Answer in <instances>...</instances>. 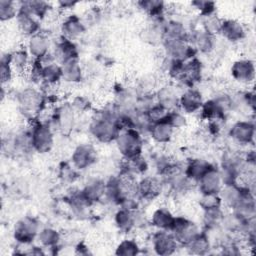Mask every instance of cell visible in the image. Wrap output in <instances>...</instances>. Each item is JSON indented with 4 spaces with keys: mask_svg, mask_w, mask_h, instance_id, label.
Returning <instances> with one entry per match:
<instances>
[{
    "mask_svg": "<svg viewBox=\"0 0 256 256\" xmlns=\"http://www.w3.org/2000/svg\"><path fill=\"white\" fill-rule=\"evenodd\" d=\"M117 116L113 113L102 112L90 124V133L100 143H110L116 140L120 129L116 122Z\"/></svg>",
    "mask_w": 256,
    "mask_h": 256,
    "instance_id": "cell-1",
    "label": "cell"
},
{
    "mask_svg": "<svg viewBox=\"0 0 256 256\" xmlns=\"http://www.w3.org/2000/svg\"><path fill=\"white\" fill-rule=\"evenodd\" d=\"M116 146L124 159L142 154L143 140L140 131L135 128L121 130L115 140Z\"/></svg>",
    "mask_w": 256,
    "mask_h": 256,
    "instance_id": "cell-2",
    "label": "cell"
},
{
    "mask_svg": "<svg viewBox=\"0 0 256 256\" xmlns=\"http://www.w3.org/2000/svg\"><path fill=\"white\" fill-rule=\"evenodd\" d=\"M31 148L44 154L49 152L54 145V131L50 124L44 122H36L32 125L30 131Z\"/></svg>",
    "mask_w": 256,
    "mask_h": 256,
    "instance_id": "cell-3",
    "label": "cell"
},
{
    "mask_svg": "<svg viewBox=\"0 0 256 256\" xmlns=\"http://www.w3.org/2000/svg\"><path fill=\"white\" fill-rule=\"evenodd\" d=\"M17 101L21 111L27 116L33 117L43 110L46 98L41 91L28 87L18 94Z\"/></svg>",
    "mask_w": 256,
    "mask_h": 256,
    "instance_id": "cell-4",
    "label": "cell"
},
{
    "mask_svg": "<svg viewBox=\"0 0 256 256\" xmlns=\"http://www.w3.org/2000/svg\"><path fill=\"white\" fill-rule=\"evenodd\" d=\"M40 231V224L32 216H24L19 219L13 229L14 239L18 244H31Z\"/></svg>",
    "mask_w": 256,
    "mask_h": 256,
    "instance_id": "cell-5",
    "label": "cell"
},
{
    "mask_svg": "<svg viewBox=\"0 0 256 256\" xmlns=\"http://www.w3.org/2000/svg\"><path fill=\"white\" fill-rule=\"evenodd\" d=\"M166 56L182 62H186L195 57L197 51L189 40L184 39H163Z\"/></svg>",
    "mask_w": 256,
    "mask_h": 256,
    "instance_id": "cell-6",
    "label": "cell"
},
{
    "mask_svg": "<svg viewBox=\"0 0 256 256\" xmlns=\"http://www.w3.org/2000/svg\"><path fill=\"white\" fill-rule=\"evenodd\" d=\"M171 232L180 245L186 246L196 235L200 233V230L199 227L188 218L175 216Z\"/></svg>",
    "mask_w": 256,
    "mask_h": 256,
    "instance_id": "cell-7",
    "label": "cell"
},
{
    "mask_svg": "<svg viewBox=\"0 0 256 256\" xmlns=\"http://www.w3.org/2000/svg\"><path fill=\"white\" fill-rule=\"evenodd\" d=\"M39 61L41 62L39 80L47 86L58 84L62 80L61 64H58L54 56H51L50 54Z\"/></svg>",
    "mask_w": 256,
    "mask_h": 256,
    "instance_id": "cell-8",
    "label": "cell"
},
{
    "mask_svg": "<svg viewBox=\"0 0 256 256\" xmlns=\"http://www.w3.org/2000/svg\"><path fill=\"white\" fill-rule=\"evenodd\" d=\"M97 160V150L92 144L78 145L72 152V166L78 170H84L92 166Z\"/></svg>",
    "mask_w": 256,
    "mask_h": 256,
    "instance_id": "cell-9",
    "label": "cell"
},
{
    "mask_svg": "<svg viewBox=\"0 0 256 256\" xmlns=\"http://www.w3.org/2000/svg\"><path fill=\"white\" fill-rule=\"evenodd\" d=\"M179 242L171 231L159 230L152 237V247L158 255L173 254L178 248Z\"/></svg>",
    "mask_w": 256,
    "mask_h": 256,
    "instance_id": "cell-10",
    "label": "cell"
},
{
    "mask_svg": "<svg viewBox=\"0 0 256 256\" xmlns=\"http://www.w3.org/2000/svg\"><path fill=\"white\" fill-rule=\"evenodd\" d=\"M203 103V97L199 90L194 87L186 88L180 94L178 109L184 114H192L200 111Z\"/></svg>",
    "mask_w": 256,
    "mask_h": 256,
    "instance_id": "cell-11",
    "label": "cell"
},
{
    "mask_svg": "<svg viewBox=\"0 0 256 256\" xmlns=\"http://www.w3.org/2000/svg\"><path fill=\"white\" fill-rule=\"evenodd\" d=\"M229 136L239 145L252 144L255 137V125L252 121H238L231 126Z\"/></svg>",
    "mask_w": 256,
    "mask_h": 256,
    "instance_id": "cell-12",
    "label": "cell"
},
{
    "mask_svg": "<svg viewBox=\"0 0 256 256\" xmlns=\"http://www.w3.org/2000/svg\"><path fill=\"white\" fill-rule=\"evenodd\" d=\"M230 72L235 81L242 84H249L255 78V64L251 59H238L233 62Z\"/></svg>",
    "mask_w": 256,
    "mask_h": 256,
    "instance_id": "cell-13",
    "label": "cell"
},
{
    "mask_svg": "<svg viewBox=\"0 0 256 256\" xmlns=\"http://www.w3.org/2000/svg\"><path fill=\"white\" fill-rule=\"evenodd\" d=\"M25 47L34 60H42L50 54V40L42 32L28 37Z\"/></svg>",
    "mask_w": 256,
    "mask_h": 256,
    "instance_id": "cell-14",
    "label": "cell"
},
{
    "mask_svg": "<svg viewBox=\"0 0 256 256\" xmlns=\"http://www.w3.org/2000/svg\"><path fill=\"white\" fill-rule=\"evenodd\" d=\"M197 183L201 194H219L224 184L220 171L214 166L208 170Z\"/></svg>",
    "mask_w": 256,
    "mask_h": 256,
    "instance_id": "cell-15",
    "label": "cell"
},
{
    "mask_svg": "<svg viewBox=\"0 0 256 256\" xmlns=\"http://www.w3.org/2000/svg\"><path fill=\"white\" fill-rule=\"evenodd\" d=\"M202 64L196 58H192L186 62H184L182 72L178 81H180L187 88L193 87L196 83H198L202 78Z\"/></svg>",
    "mask_w": 256,
    "mask_h": 256,
    "instance_id": "cell-16",
    "label": "cell"
},
{
    "mask_svg": "<svg viewBox=\"0 0 256 256\" xmlns=\"http://www.w3.org/2000/svg\"><path fill=\"white\" fill-rule=\"evenodd\" d=\"M218 33L227 41L235 43L245 38L246 29L244 25L236 19H224L221 20Z\"/></svg>",
    "mask_w": 256,
    "mask_h": 256,
    "instance_id": "cell-17",
    "label": "cell"
},
{
    "mask_svg": "<svg viewBox=\"0 0 256 256\" xmlns=\"http://www.w3.org/2000/svg\"><path fill=\"white\" fill-rule=\"evenodd\" d=\"M181 92L175 85H162L156 92V103L167 109L168 111L178 109V102Z\"/></svg>",
    "mask_w": 256,
    "mask_h": 256,
    "instance_id": "cell-18",
    "label": "cell"
},
{
    "mask_svg": "<svg viewBox=\"0 0 256 256\" xmlns=\"http://www.w3.org/2000/svg\"><path fill=\"white\" fill-rule=\"evenodd\" d=\"M16 23L20 32L27 37H30L40 32V20L21 6L16 17Z\"/></svg>",
    "mask_w": 256,
    "mask_h": 256,
    "instance_id": "cell-19",
    "label": "cell"
},
{
    "mask_svg": "<svg viewBox=\"0 0 256 256\" xmlns=\"http://www.w3.org/2000/svg\"><path fill=\"white\" fill-rule=\"evenodd\" d=\"M53 56L55 60L60 62V64L78 60V49L72 40L62 36L56 42Z\"/></svg>",
    "mask_w": 256,
    "mask_h": 256,
    "instance_id": "cell-20",
    "label": "cell"
},
{
    "mask_svg": "<svg viewBox=\"0 0 256 256\" xmlns=\"http://www.w3.org/2000/svg\"><path fill=\"white\" fill-rule=\"evenodd\" d=\"M162 190L160 180L155 177L146 176L136 182V195L145 200L155 199Z\"/></svg>",
    "mask_w": 256,
    "mask_h": 256,
    "instance_id": "cell-21",
    "label": "cell"
},
{
    "mask_svg": "<svg viewBox=\"0 0 256 256\" xmlns=\"http://www.w3.org/2000/svg\"><path fill=\"white\" fill-rule=\"evenodd\" d=\"M75 111L71 105H64L59 107L54 114L53 122L55 129L61 131L62 133H69L75 123Z\"/></svg>",
    "mask_w": 256,
    "mask_h": 256,
    "instance_id": "cell-22",
    "label": "cell"
},
{
    "mask_svg": "<svg viewBox=\"0 0 256 256\" xmlns=\"http://www.w3.org/2000/svg\"><path fill=\"white\" fill-rule=\"evenodd\" d=\"M191 44L196 51H199L203 54H210L216 46L215 36L203 29L196 30L192 33Z\"/></svg>",
    "mask_w": 256,
    "mask_h": 256,
    "instance_id": "cell-23",
    "label": "cell"
},
{
    "mask_svg": "<svg viewBox=\"0 0 256 256\" xmlns=\"http://www.w3.org/2000/svg\"><path fill=\"white\" fill-rule=\"evenodd\" d=\"M85 29V24L77 15H69L64 17L61 24L62 36L72 41L82 36Z\"/></svg>",
    "mask_w": 256,
    "mask_h": 256,
    "instance_id": "cell-24",
    "label": "cell"
},
{
    "mask_svg": "<svg viewBox=\"0 0 256 256\" xmlns=\"http://www.w3.org/2000/svg\"><path fill=\"white\" fill-rule=\"evenodd\" d=\"M105 191H106V182H104L99 178L90 179L81 189L83 196L90 204L98 202L102 198H104Z\"/></svg>",
    "mask_w": 256,
    "mask_h": 256,
    "instance_id": "cell-25",
    "label": "cell"
},
{
    "mask_svg": "<svg viewBox=\"0 0 256 256\" xmlns=\"http://www.w3.org/2000/svg\"><path fill=\"white\" fill-rule=\"evenodd\" d=\"M151 138L159 144H166L173 138L175 130L173 127L165 120L153 123L150 125L148 130Z\"/></svg>",
    "mask_w": 256,
    "mask_h": 256,
    "instance_id": "cell-26",
    "label": "cell"
},
{
    "mask_svg": "<svg viewBox=\"0 0 256 256\" xmlns=\"http://www.w3.org/2000/svg\"><path fill=\"white\" fill-rule=\"evenodd\" d=\"M212 167L213 165L207 160L202 158H194L187 163L184 169V174L189 180L197 182Z\"/></svg>",
    "mask_w": 256,
    "mask_h": 256,
    "instance_id": "cell-27",
    "label": "cell"
},
{
    "mask_svg": "<svg viewBox=\"0 0 256 256\" xmlns=\"http://www.w3.org/2000/svg\"><path fill=\"white\" fill-rule=\"evenodd\" d=\"M175 216L167 208H158L156 209L151 216V224L158 230L171 231Z\"/></svg>",
    "mask_w": 256,
    "mask_h": 256,
    "instance_id": "cell-28",
    "label": "cell"
},
{
    "mask_svg": "<svg viewBox=\"0 0 256 256\" xmlns=\"http://www.w3.org/2000/svg\"><path fill=\"white\" fill-rule=\"evenodd\" d=\"M61 67L63 81L71 84H76L83 79V70L78 60L63 63L61 64Z\"/></svg>",
    "mask_w": 256,
    "mask_h": 256,
    "instance_id": "cell-29",
    "label": "cell"
},
{
    "mask_svg": "<svg viewBox=\"0 0 256 256\" xmlns=\"http://www.w3.org/2000/svg\"><path fill=\"white\" fill-rule=\"evenodd\" d=\"M125 160L126 161L124 164V170L122 173L124 175L134 177L144 174L148 169V163L146 159L142 156V154L132 158H127Z\"/></svg>",
    "mask_w": 256,
    "mask_h": 256,
    "instance_id": "cell-30",
    "label": "cell"
},
{
    "mask_svg": "<svg viewBox=\"0 0 256 256\" xmlns=\"http://www.w3.org/2000/svg\"><path fill=\"white\" fill-rule=\"evenodd\" d=\"M10 61L14 71L18 72H27L32 63L31 56L28 53L26 47L18 48L12 52Z\"/></svg>",
    "mask_w": 256,
    "mask_h": 256,
    "instance_id": "cell-31",
    "label": "cell"
},
{
    "mask_svg": "<svg viewBox=\"0 0 256 256\" xmlns=\"http://www.w3.org/2000/svg\"><path fill=\"white\" fill-rule=\"evenodd\" d=\"M114 220L118 229L123 232L130 231L136 225L134 210H130L127 208L119 209L115 214Z\"/></svg>",
    "mask_w": 256,
    "mask_h": 256,
    "instance_id": "cell-32",
    "label": "cell"
},
{
    "mask_svg": "<svg viewBox=\"0 0 256 256\" xmlns=\"http://www.w3.org/2000/svg\"><path fill=\"white\" fill-rule=\"evenodd\" d=\"M139 8L146 13L153 21H161L165 10V3L158 0L140 1L137 3Z\"/></svg>",
    "mask_w": 256,
    "mask_h": 256,
    "instance_id": "cell-33",
    "label": "cell"
},
{
    "mask_svg": "<svg viewBox=\"0 0 256 256\" xmlns=\"http://www.w3.org/2000/svg\"><path fill=\"white\" fill-rule=\"evenodd\" d=\"M60 238V234L57 230L51 227H46L40 229L36 239L44 248H55L59 243Z\"/></svg>",
    "mask_w": 256,
    "mask_h": 256,
    "instance_id": "cell-34",
    "label": "cell"
},
{
    "mask_svg": "<svg viewBox=\"0 0 256 256\" xmlns=\"http://www.w3.org/2000/svg\"><path fill=\"white\" fill-rule=\"evenodd\" d=\"M19 4L22 8L26 9L39 20L46 17L51 9L50 4L45 1H24L19 2Z\"/></svg>",
    "mask_w": 256,
    "mask_h": 256,
    "instance_id": "cell-35",
    "label": "cell"
},
{
    "mask_svg": "<svg viewBox=\"0 0 256 256\" xmlns=\"http://www.w3.org/2000/svg\"><path fill=\"white\" fill-rule=\"evenodd\" d=\"M185 247L190 251V253L198 255L206 254L210 249V240L204 232H200Z\"/></svg>",
    "mask_w": 256,
    "mask_h": 256,
    "instance_id": "cell-36",
    "label": "cell"
},
{
    "mask_svg": "<svg viewBox=\"0 0 256 256\" xmlns=\"http://www.w3.org/2000/svg\"><path fill=\"white\" fill-rule=\"evenodd\" d=\"M20 5L18 2L10 0H0V20L2 22L16 19Z\"/></svg>",
    "mask_w": 256,
    "mask_h": 256,
    "instance_id": "cell-37",
    "label": "cell"
},
{
    "mask_svg": "<svg viewBox=\"0 0 256 256\" xmlns=\"http://www.w3.org/2000/svg\"><path fill=\"white\" fill-rule=\"evenodd\" d=\"M224 217V213L220 208H215L211 210L204 211L203 223L208 229H214L221 225Z\"/></svg>",
    "mask_w": 256,
    "mask_h": 256,
    "instance_id": "cell-38",
    "label": "cell"
},
{
    "mask_svg": "<svg viewBox=\"0 0 256 256\" xmlns=\"http://www.w3.org/2000/svg\"><path fill=\"white\" fill-rule=\"evenodd\" d=\"M139 251L140 248L136 241L132 239H125L117 245L115 254L122 256H134L139 254Z\"/></svg>",
    "mask_w": 256,
    "mask_h": 256,
    "instance_id": "cell-39",
    "label": "cell"
},
{
    "mask_svg": "<svg viewBox=\"0 0 256 256\" xmlns=\"http://www.w3.org/2000/svg\"><path fill=\"white\" fill-rule=\"evenodd\" d=\"M168 112L169 111L167 109H165L164 107H162L161 105H159L158 103L155 102L144 113H145L146 117L148 118L149 122L151 124H153V123H157V122L165 120V118L168 115Z\"/></svg>",
    "mask_w": 256,
    "mask_h": 256,
    "instance_id": "cell-40",
    "label": "cell"
},
{
    "mask_svg": "<svg viewBox=\"0 0 256 256\" xmlns=\"http://www.w3.org/2000/svg\"><path fill=\"white\" fill-rule=\"evenodd\" d=\"M165 121H167L173 127L174 130L184 128L187 124V119L185 114L179 109H174L169 111L167 117L165 118Z\"/></svg>",
    "mask_w": 256,
    "mask_h": 256,
    "instance_id": "cell-41",
    "label": "cell"
},
{
    "mask_svg": "<svg viewBox=\"0 0 256 256\" xmlns=\"http://www.w3.org/2000/svg\"><path fill=\"white\" fill-rule=\"evenodd\" d=\"M11 53H7L1 57V67H0V74H1V82L4 85L11 81L14 73V69L11 65Z\"/></svg>",
    "mask_w": 256,
    "mask_h": 256,
    "instance_id": "cell-42",
    "label": "cell"
},
{
    "mask_svg": "<svg viewBox=\"0 0 256 256\" xmlns=\"http://www.w3.org/2000/svg\"><path fill=\"white\" fill-rule=\"evenodd\" d=\"M199 205L203 211H206L222 207V202L219 194H201Z\"/></svg>",
    "mask_w": 256,
    "mask_h": 256,
    "instance_id": "cell-43",
    "label": "cell"
},
{
    "mask_svg": "<svg viewBox=\"0 0 256 256\" xmlns=\"http://www.w3.org/2000/svg\"><path fill=\"white\" fill-rule=\"evenodd\" d=\"M191 5L198 11L201 17L209 16L212 14H215L216 10V4L211 1H194L191 3Z\"/></svg>",
    "mask_w": 256,
    "mask_h": 256,
    "instance_id": "cell-44",
    "label": "cell"
},
{
    "mask_svg": "<svg viewBox=\"0 0 256 256\" xmlns=\"http://www.w3.org/2000/svg\"><path fill=\"white\" fill-rule=\"evenodd\" d=\"M71 106L72 108L74 109V111H79V112H84L86 111L87 109H89V106H90V102L84 98V97H81V96H78L76 97L73 102L71 103Z\"/></svg>",
    "mask_w": 256,
    "mask_h": 256,
    "instance_id": "cell-45",
    "label": "cell"
},
{
    "mask_svg": "<svg viewBox=\"0 0 256 256\" xmlns=\"http://www.w3.org/2000/svg\"><path fill=\"white\" fill-rule=\"evenodd\" d=\"M59 8L60 9H63V10H66V9H70V8H73L77 2H73V1H60L57 3Z\"/></svg>",
    "mask_w": 256,
    "mask_h": 256,
    "instance_id": "cell-46",
    "label": "cell"
}]
</instances>
